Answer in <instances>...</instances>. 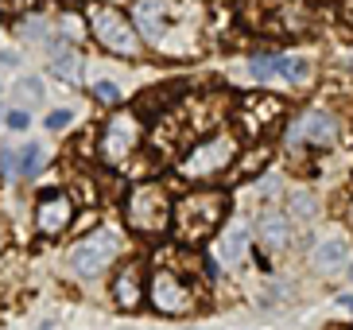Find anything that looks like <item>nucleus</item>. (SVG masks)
Returning <instances> with one entry per match:
<instances>
[{
  "label": "nucleus",
  "mask_w": 353,
  "mask_h": 330,
  "mask_svg": "<svg viewBox=\"0 0 353 330\" xmlns=\"http://www.w3.org/2000/svg\"><path fill=\"white\" fill-rule=\"evenodd\" d=\"M221 210H225V198H221L218 191H210V195H206V191H202V195H187L183 202H179V210H175L179 233L190 237V241L206 237L210 229L218 226Z\"/></svg>",
  "instance_id": "obj_1"
},
{
  "label": "nucleus",
  "mask_w": 353,
  "mask_h": 330,
  "mask_svg": "<svg viewBox=\"0 0 353 330\" xmlns=\"http://www.w3.org/2000/svg\"><path fill=\"white\" fill-rule=\"evenodd\" d=\"M117 249H121V241H117L113 229H97V233H90V237H82L78 245L70 249V269L78 272L82 280L90 276H101L109 264H113Z\"/></svg>",
  "instance_id": "obj_2"
},
{
  "label": "nucleus",
  "mask_w": 353,
  "mask_h": 330,
  "mask_svg": "<svg viewBox=\"0 0 353 330\" xmlns=\"http://www.w3.org/2000/svg\"><path fill=\"white\" fill-rule=\"evenodd\" d=\"M167 217H171V206H167L163 191L159 186H136L132 198H128V222L144 233H159L167 226Z\"/></svg>",
  "instance_id": "obj_3"
},
{
  "label": "nucleus",
  "mask_w": 353,
  "mask_h": 330,
  "mask_svg": "<svg viewBox=\"0 0 353 330\" xmlns=\"http://www.w3.org/2000/svg\"><path fill=\"white\" fill-rule=\"evenodd\" d=\"M94 28H97V39L117 55H136V47H140V39H136V31L125 23V16H117L109 8L94 12Z\"/></svg>",
  "instance_id": "obj_4"
},
{
  "label": "nucleus",
  "mask_w": 353,
  "mask_h": 330,
  "mask_svg": "<svg viewBox=\"0 0 353 330\" xmlns=\"http://www.w3.org/2000/svg\"><path fill=\"white\" fill-rule=\"evenodd\" d=\"M229 155H233V140H225V136H214V140H206V144H198L194 152L183 159V175H214L218 167L229 164Z\"/></svg>",
  "instance_id": "obj_5"
},
{
  "label": "nucleus",
  "mask_w": 353,
  "mask_h": 330,
  "mask_svg": "<svg viewBox=\"0 0 353 330\" xmlns=\"http://www.w3.org/2000/svg\"><path fill=\"white\" fill-rule=\"evenodd\" d=\"M334 117L322 113V109H311V113H303L291 128V144H330L334 140Z\"/></svg>",
  "instance_id": "obj_6"
},
{
  "label": "nucleus",
  "mask_w": 353,
  "mask_h": 330,
  "mask_svg": "<svg viewBox=\"0 0 353 330\" xmlns=\"http://www.w3.org/2000/svg\"><path fill=\"white\" fill-rule=\"evenodd\" d=\"M136 136H140V128H136V121L128 113H121V117H113L109 121V128H105V159L109 164H117V159H125L128 155V148L136 144Z\"/></svg>",
  "instance_id": "obj_7"
},
{
  "label": "nucleus",
  "mask_w": 353,
  "mask_h": 330,
  "mask_svg": "<svg viewBox=\"0 0 353 330\" xmlns=\"http://www.w3.org/2000/svg\"><path fill=\"white\" fill-rule=\"evenodd\" d=\"M171 16H175V4L171 0H140L136 4V23H140V31L152 43H163V31H167Z\"/></svg>",
  "instance_id": "obj_8"
},
{
  "label": "nucleus",
  "mask_w": 353,
  "mask_h": 330,
  "mask_svg": "<svg viewBox=\"0 0 353 330\" xmlns=\"http://www.w3.org/2000/svg\"><path fill=\"white\" fill-rule=\"evenodd\" d=\"M152 300H156L159 311H171V315H183V311L190 307V291L179 284L175 276H167V272H159L156 284H152Z\"/></svg>",
  "instance_id": "obj_9"
},
{
  "label": "nucleus",
  "mask_w": 353,
  "mask_h": 330,
  "mask_svg": "<svg viewBox=\"0 0 353 330\" xmlns=\"http://www.w3.org/2000/svg\"><path fill=\"white\" fill-rule=\"evenodd\" d=\"M311 260H314V269H319V272L330 276V272H338L345 260H350V241L338 237V233H334V237H322L319 245H314Z\"/></svg>",
  "instance_id": "obj_10"
},
{
  "label": "nucleus",
  "mask_w": 353,
  "mask_h": 330,
  "mask_svg": "<svg viewBox=\"0 0 353 330\" xmlns=\"http://www.w3.org/2000/svg\"><path fill=\"white\" fill-rule=\"evenodd\" d=\"M70 214H74V206H70V198L66 195H54V198H47L39 206V229L43 233H63L66 226H70Z\"/></svg>",
  "instance_id": "obj_11"
},
{
  "label": "nucleus",
  "mask_w": 353,
  "mask_h": 330,
  "mask_svg": "<svg viewBox=\"0 0 353 330\" xmlns=\"http://www.w3.org/2000/svg\"><path fill=\"white\" fill-rule=\"evenodd\" d=\"M249 253V229L245 226H229L225 237L218 241V260L221 264H241Z\"/></svg>",
  "instance_id": "obj_12"
},
{
  "label": "nucleus",
  "mask_w": 353,
  "mask_h": 330,
  "mask_svg": "<svg viewBox=\"0 0 353 330\" xmlns=\"http://www.w3.org/2000/svg\"><path fill=\"white\" fill-rule=\"evenodd\" d=\"M276 70H280V82H288V86H307L311 82V62L295 59V55H276Z\"/></svg>",
  "instance_id": "obj_13"
},
{
  "label": "nucleus",
  "mask_w": 353,
  "mask_h": 330,
  "mask_svg": "<svg viewBox=\"0 0 353 330\" xmlns=\"http://www.w3.org/2000/svg\"><path fill=\"white\" fill-rule=\"evenodd\" d=\"M260 237H264V245L268 249H283L291 237V226L283 214H264L260 217Z\"/></svg>",
  "instance_id": "obj_14"
},
{
  "label": "nucleus",
  "mask_w": 353,
  "mask_h": 330,
  "mask_svg": "<svg viewBox=\"0 0 353 330\" xmlns=\"http://www.w3.org/2000/svg\"><path fill=\"white\" fill-rule=\"evenodd\" d=\"M51 70H54V78H63V82H78L82 78V66H78V55L74 51H66V47H54V55H51Z\"/></svg>",
  "instance_id": "obj_15"
},
{
  "label": "nucleus",
  "mask_w": 353,
  "mask_h": 330,
  "mask_svg": "<svg viewBox=\"0 0 353 330\" xmlns=\"http://www.w3.org/2000/svg\"><path fill=\"white\" fill-rule=\"evenodd\" d=\"M136 300H140V288H136V269H128L125 276L117 280V303H121V307H136Z\"/></svg>",
  "instance_id": "obj_16"
},
{
  "label": "nucleus",
  "mask_w": 353,
  "mask_h": 330,
  "mask_svg": "<svg viewBox=\"0 0 353 330\" xmlns=\"http://www.w3.org/2000/svg\"><path fill=\"white\" fill-rule=\"evenodd\" d=\"M39 167H43V148L32 144V148H23V155L12 164V171H16V175H35Z\"/></svg>",
  "instance_id": "obj_17"
},
{
  "label": "nucleus",
  "mask_w": 353,
  "mask_h": 330,
  "mask_svg": "<svg viewBox=\"0 0 353 330\" xmlns=\"http://www.w3.org/2000/svg\"><path fill=\"white\" fill-rule=\"evenodd\" d=\"M291 214L303 217V222H311V217L319 214V202H314L311 191H295V195H291Z\"/></svg>",
  "instance_id": "obj_18"
},
{
  "label": "nucleus",
  "mask_w": 353,
  "mask_h": 330,
  "mask_svg": "<svg viewBox=\"0 0 353 330\" xmlns=\"http://www.w3.org/2000/svg\"><path fill=\"white\" fill-rule=\"evenodd\" d=\"M249 74L256 78V82H280L276 59H268V55H260V59H252V62H249Z\"/></svg>",
  "instance_id": "obj_19"
},
{
  "label": "nucleus",
  "mask_w": 353,
  "mask_h": 330,
  "mask_svg": "<svg viewBox=\"0 0 353 330\" xmlns=\"http://www.w3.org/2000/svg\"><path fill=\"white\" fill-rule=\"evenodd\" d=\"M43 90H47V86H43V78H39V74H23L20 82H16V93H23L28 101H39V97H43Z\"/></svg>",
  "instance_id": "obj_20"
},
{
  "label": "nucleus",
  "mask_w": 353,
  "mask_h": 330,
  "mask_svg": "<svg viewBox=\"0 0 353 330\" xmlns=\"http://www.w3.org/2000/svg\"><path fill=\"white\" fill-rule=\"evenodd\" d=\"M94 97H97V101H105V105H117V101H121V86H117V82H94Z\"/></svg>",
  "instance_id": "obj_21"
},
{
  "label": "nucleus",
  "mask_w": 353,
  "mask_h": 330,
  "mask_svg": "<svg viewBox=\"0 0 353 330\" xmlns=\"http://www.w3.org/2000/svg\"><path fill=\"white\" fill-rule=\"evenodd\" d=\"M70 121H74V113H70V109H51V113L43 117V124H47L51 133H59V128H66Z\"/></svg>",
  "instance_id": "obj_22"
},
{
  "label": "nucleus",
  "mask_w": 353,
  "mask_h": 330,
  "mask_svg": "<svg viewBox=\"0 0 353 330\" xmlns=\"http://www.w3.org/2000/svg\"><path fill=\"white\" fill-rule=\"evenodd\" d=\"M4 124L12 133H23V128H32V117H28V109H12V113H4Z\"/></svg>",
  "instance_id": "obj_23"
},
{
  "label": "nucleus",
  "mask_w": 353,
  "mask_h": 330,
  "mask_svg": "<svg viewBox=\"0 0 353 330\" xmlns=\"http://www.w3.org/2000/svg\"><path fill=\"white\" fill-rule=\"evenodd\" d=\"M0 66H20V55L8 51V47H0Z\"/></svg>",
  "instance_id": "obj_24"
},
{
  "label": "nucleus",
  "mask_w": 353,
  "mask_h": 330,
  "mask_svg": "<svg viewBox=\"0 0 353 330\" xmlns=\"http://www.w3.org/2000/svg\"><path fill=\"white\" fill-rule=\"evenodd\" d=\"M334 303H338V307H342L345 315H353V295H338V300H334Z\"/></svg>",
  "instance_id": "obj_25"
},
{
  "label": "nucleus",
  "mask_w": 353,
  "mask_h": 330,
  "mask_svg": "<svg viewBox=\"0 0 353 330\" xmlns=\"http://www.w3.org/2000/svg\"><path fill=\"white\" fill-rule=\"evenodd\" d=\"M39 330H54V322H43V327Z\"/></svg>",
  "instance_id": "obj_26"
},
{
  "label": "nucleus",
  "mask_w": 353,
  "mask_h": 330,
  "mask_svg": "<svg viewBox=\"0 0 353 330\" xmlns=\"http://www.w3.org/2000/svg\"><path fill=\"white\" fill-rule=\"evenodd\" d=\"M350 284H353V264H350Z\"/></svg>",
  "instance_id": "obj_27"
}]
</instances>
